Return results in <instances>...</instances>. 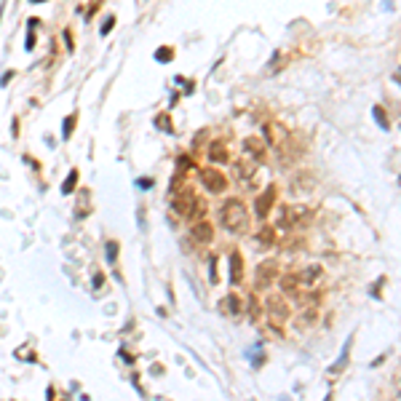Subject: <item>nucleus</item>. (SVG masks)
<instances>
[{
    "label": "nucleus",
    "instance_id": "f257e3e1",
    "mask_svg": "<svg viewBox=\"0 0 401 401\" xmlns=\"http://www.w3.org/2000/svg\"><path fill=\"white\" fill-rule=\"evenodd\" d=\"M219 222H222V228H228L230 233H243L249 228V217H246V209L238 198H228L225 204L219 206Z\"/></svg>",
    "mask_w": 401,
    "mask_h": 401
},
{
    "label": "nucleus",
    "instance_id": "f03ea898",
    "mask_svg": "<svg viewBox=\"0 0 401 401\" xmlns=\"http://www.w3.org/2000/svg\"><path fill=\"white\" fill-rule=\"evenodd\" d=\"M174 211L180 217H195L201 206H198V198L193 193H182V195H176L174 198Z\"/></svg>",
    "mask_w": 401,
    "mask_h": 401
},
{
    "label": "nucleus",
    "instance_id": "7ed1b4c3",
    "mask_svg": "<svg viewBox=\"0 0 401 401\" xmlns=\"http://www.w3.org/2000/svg\"><path fill=\"white\" fill-rule=\"evenodd\" d=\"M201 185H204L209 193H222L225 190V176L214 169H206V171H201Z\"/></svg>",
    "mask_w": 401,
    "mask_h": 401
},
{
    "label": "nucleus",
    "instance_id": "20e7f679",
    "mask_svg": "<svg viewBox=\"0 0 401 401\" xmlns=\"http://www.w3.org/2000/svg\"><path fill=\"white\" fill-rule=\"evenodd\" d=\"M276 273H278V265H276V262L259 265V268H257V286H268L270 281L276 278Z\"/></svg>",
    "mask_w": 401,
    "mask_h": 401
},
{
    "label": "nucleus",
    "instance_id": "39448f33",
    "mask_svg": "<svg viewBox=\"0 0 401 401\" xmlns=\"http://www.w3.org/2000/svg\"><path fill=\"white\" fill-rule=\"evenodd\" d=\"M193 235H195V241H198V243H211V238H214V228H211L209 222L201 219L198 225L193 228Z\"/></svg>",
    "mask_w": 401,
    "mask_h": 401
},
{
    "label": "nucleus",
    "instance_id": "423d86ee",
    "mask_svg": "<svg viewBox=\"0 0 401 401\" xmlns=\"http://www.w3.org/2000/svg\"><path fill=\"white\" fill-rule=\"evenodd\" d=\"M243 150H249L252 155H254V161H259V158L265 155V147H262V142H259V139H254V137L243 139Z\"/></svg>",
    "mask_w": 401,
    "mask_h": 401
},
{
    "label": "nucleus",
    "instance_id": "0eeeda50",
    "mask_svg": "<svg viewBox=\"0 0 401 401\" xmlns=\"http://www.w3.org/2000/svg\"><path fill=\"white\" fill-rule=\"evenodd\" d=\"M268 310L273 318H286V305L281 302V297H270L268 300Z\"/></svg>",
    "mask_w": 401,
    "mask_h": 401
},
{
    "label": "nucleus",
    "instance_id": "6e6552de",
    "mask_svg": "<svg viewBox=\"0 0 401 401\" xmlns=\"http://www.w3.org/2000/svg\"><path fill=\"white\" fill-rule=\"evenodd\" d=\"M318 276H321V270H318V268H308V270H305V273H302L297 281H300V286H308V289H310V286H316V284H318V281H316Z\"/></svg>",
    "mask_w": 401,
    "mask_h": 401
},
{
    "label": "nucleus",
    "instance_id": "1a4fd4ad",
    "mask_svg": "<svg viewBox=\"0 0 401 401\" xmlns=\"http://www.w3.org/2000/svg\"><path fill=\"white\" fill-rule=\"evenodd\" d=\"M209 161H214V163H225L228 155H225V147H222L219 142H214L209 147Z\"/></svg>",
    "mask_w": 401,
    "mask_h": 401
},
{
    "label": "nucleus",
    "instance_id": "9d476101",
    "mask_svg": "<svg viewBox=\"0 0 401 401\" xmlns=\"http://www.w3.org/2000/svg\"><path fill=\"white\" fill-rule=\"evenodd\" d=\"M281 289H284L286 294H297V289H300L297 276H284V278H281Z\"/></svg>",
    "mask_w": 401,
    "mask_h": 401
},
{
    "label": "nucleus",
    "instance_id": "9b49d317",
    "mask_svg": "<svg viewBox=\"0 0 401 401\" xmlns=\"http://www.w3.org/2000/svg\"><path fill=\"white\" fill-rule=\"evenodd\" d=\"M270 204H273V190H268L262 198L257 201V214H259V217H265V214H268V209H270Z\"/></svg>",
    "mask_w": 401,
    "mask_h": 401
},
{
    "label": "nucleus",
    "instance_id": "f8f14e48",
    "mask_svg": "<svg viewBox=\"0 0 401 401\" xmlns=\"http://www.w3.org/2000/svg\"><path fill=\"white\" fill-rule=\"evenodd\" d=\"M230 281L233 284H241V259H238V254L230 257Z\"/></svg>",
    "mask_w": 401,
    "mask_h": 401
},
{
    "label": "nucleus",
    "instance_id": "ddd939ff",
    "mask_svg": "<svg viewBox=\"0 0 401 401\" xmlns=\"http://www.w3.org/2000/svg\"><path fill=\"white\" fill-rule=\"evenodd\" d=\"M235 171H238V180H249L252 171H254V163L252 161H238L235 163Z\"/></svg>",
    "mask_w": 401,
    "mask_h": 401
},
{
    "label": "nucleus",
    "instance_id": "4468645a",
    "mask_svg": "<svg viewBox=\"0 0 401 401\" xmlns=\"http://www.w3.org/2000/svg\"><path fill=\"white\" fill-rule=\"evenodd\" d=\"M225 310H228V313H238V310H241L238 297H228V300H225Z\"/></svg>",
    "mask_w": 401,
    "mask_h": 401
},
{
    "label": "nucleus",
    "instance_id": "2eb2a0df",
    "mask_svg": "<svg viewBox=\"0 0 401 401\" xmlns=\"http://www.w3.org/2000/svg\"><path fill=\"white\" fill-rule=\"evenodd\" d=\"M259 243H262V246H270V243H273V230L268 228V230L259 233Z\"/></svg>",
    "mask_w": 401,
    "mask_h": 401
}]
</instances>
